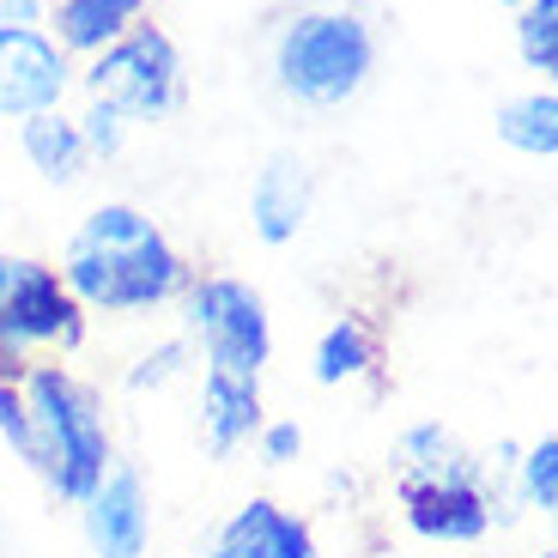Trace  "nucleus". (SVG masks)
Instances as JSON below:
<instances>
[{
	"mask_svg": "<svg viewBox=\"0 0 558 558\" xmlns=\"http://www.w3.org/2000/svg\"><path fill=\"white\" fill-rule=\"evenodd\" d=\"M61 286L80 298V310L104 316H140V310H165L189 292V255L165 238V225L146 219L128 201H104L80 219L61 255Z\"/></svg>",
	"mask_w": 558,
	"mask_h": 558,
	"instance_id": "1",
	"label": "nucleus"
},
{
	"mask_svg": "<svg viewBox=\"0 0 558 558\" xmlns=\"http://www.w3.org/2000/svg\"><path fill=\"white\" fill-rule=\"evenodd\" d=\"M25 389V407H31V468L43 474V486L56 492L61 504L80 510L98 480L116 468V444H110V418H104V395L68 371L61 359H37L19 377Z\"/></svg>",
	"mask_w": 558,
	"mask_h": 558,
	"instance_id": "2",
	"label": "nucleus"
},
{
	"mask_svg": "<svg viewBox=\"0 0 558 558\" xmlns=\"http://www.w3.org/2000/svg\"><path fill=\"white\" fill-rule=\"evenodd\" d=\"M377 73V37L347 7H304L274 37V85L304 110H340Z\"/></svg>",
	"mask_w": 558,
	"mask_h": 558,
	"instance_id": "3",
	"label": "nucleus"
},
{
	"mask_svg": "<svg viewBox=\"0 0 558 558\" xmlns=\"http://www.w3.org/2000/svg\"><path fill=\"white\" fill-rule=\"evenodd\" d=\"M182 328L189 347H201L207 371L225 377H255L262 383L267 359H274V316L267 298L238 274H201L182 292Z\"/></svg>",
	"mask_w": 558,
	"mask_h": 558,
	"instance_id": "4",
	"label": "nucleus"
},
{
	"mask_svg": "<svg viewBox=\"0 0 558 558\" xmlns=\"http://www.w3.org/2000/svg\"><path fill=\"white\" fill-rule=\"evenodd\" d=\"M85 85V98L122 110L128 122H165L182 104V49L170 31L158 25H128L110 49L85 61V73H73Z\"/></svg>",
	"mask_w": 558,
	"mask_h": 558,
	"instance_id": "5",
	"label": "nucleus"
},
{
	"mask_svg": "<svg viewBox=\"0 0 558 558\" xmlns=\"http://www.w3.org/2000/svg\"><path fill=\"white\" fill-rule=\"evenodd\" d=\"M85 347V310L49 262L0 298V377H25L37 359H73Z\"/></svg>",
	"mask_w": 558,
	"mask_h": 558,
	"instance_id": "6",
	"label": "nucleus"
},
{
	"mask_svg": "<svg viewBox=\"0 0 558 558\" xmlns=\"http://www.w3.org/2000/svg\"><path fill=\"white\" fill-rule=\"evenodd\" d=\"M73 92V56L43 25H0V122L61 110Z\"/></svg>",
	"mask_w": 558,
	"mask_h": 558,
	"instance_id": "7",
	"label": "nucleus"
},
{
	"mask_svg": "<svg viewBox=\"0 0 558 558\" xmlns=\"http://www.w3.org/2000/svg\"><path fill=\"white\" fill-rule=\"evenodd\" d=\"M401 522L432 546H474L498 522V498L486 480H395Z\"/></svg>",
	"mask_w": 558,
	"mask_h": 558,
	"instance_id": "8",
	"label": "nucleus"
},
{
	"mask_svg": "<svg viewBox=\"0 0 558 558\" xmlns=\"http://www.w3.org/2000/svg\"><path fill=\"white\" fill-rule=\"evenodd\" d=\"M80 529H85V546L98 558H146V546H153V498H146V480L116 461L110 474L98 480V492L80 504Z\"/></svg>",
	"mask_w": 558,
	"mask_h": 558,
	"instance_id": "9",
	"label": "nucleus"
},
{
	"mask_svg": "<svg viewBox=\"0 0 558 558\" xmlns=\"http://www.w3.org/2000/svg\"><path fill=\"white\" fill-rule=\"evenodd\" d=\"M207 558H316V529L279 498H250L219 522Z\"/></svg>",
	"mask_w": 558,
	"mask_h": 558,
	"instance_id": "10",
	"label": "nucleus"
},
{
	"mask_svg": "<svg viewBox=\"0 0 558 558\" xmlns=\"http://www.w3.org/2000/svg\"><path fill=\"white\" fill-rule=\"evenodd\" d=\"M310 207H316V170L298 153H274L250 182V225L267 250H286L310 225Z\"/></svg>",
	"mask_w": 558,
	"mask_h": 558,
	"instance_id": "11",
	"label": "nucleus"
},
{
	"mask_svg": "<svg viewBox=\"0 0 558 558\" xmlns=\"http://www.w3.org/2000/svg\"><path fill=\"white\" fill-rule=\"evenodd\" d=\"M262 383L255 377H225V371H201V444L213 461L238 456L262 432Z\"/></svg>",
	"mask_w": 558,
	"mask_h": 558,
	"instance_id": "12",
	"label": "nucleus"
},
{
	"mask_svg": "<svg viewBox=\"0 0 558 558\" xmlns=\"http://www.w3.org/2000/svg\"><path fill=\"white\" fill-rule=\"evenodd\" d=\"M395 480H486V461L449 432L444 418H418L395 437Z\"/></svg>",
	"mask_w": 558,
	"mask_h": 558,
	"instance_id": "13",
	"label": "nucleus"
},
{
	"mask_svg": "<svg viewBox=\"0 0 558 558\" xmlns=\"http://www.w3.org/2000/svg\"><path fill=\"white\" fill-rule=\"evenodd\" d=\"M146 7H153V0H56L43 25H56L49 37H56L68 56L92 61L98 49H110L128 25H140V19H146Z\"/></svg>",
	"mask_w": 558,
	"mask_h": 558,
	"instance_id": "14",
	"label": "nucleus"
},
{
	"mask_svg": "<svg viewBox=\"0 0 558 558\" xmlns=\"http://www.w3.org/2000/svg\"><path fill=\"white\" fill-rule=\"evenodd\" d=\"M19 153H25V165L37 170L43 182H56V189H73V182L85 177V165H92L73 116H61V110L25 116V122H19Z\"/></svg>",
	"mask_w": 558,
	"mask_h": 558,
	"instance_id": "15",
	"label": "nucleus"
},
{
	"mask_svg": "<svg viewBox=\"0 0 558 558\" xmlns=\"http://www.w3.org/2000/svg\"><path fill=\"white\" fill-rule=\"evenodd\" d=\"M492 128H498V140L510 146V153L553 165L558 158V92L553 85H534V92L504 98L498 116H492Z\"/></svg>",
	"mask_w": 558,
	"mask_h": 558,
	"instance_id": "16",
	"label": "nucleus"
},
{
	"mask_svg": "<svg viewBox=\"0 0 558 558\" xmlns=\"http://www.w3.org/2000/svg\"><path fill=\"white\" fill-rule=\"evenodd\" d=\"M377 359H383L377 328H371L364 316H335L328 328H322L310 371H316V383H322V389H340V383L371 377V371H377Z\"/></svg>",
	"mask_w": 558,
	"mask_h": 558,
	"instance_id": "17",
	"label": "nucleus"
},
{
	"mask_svg": "<svg viewBox=\"0 0 558 558\" xmlns=\"http://www.w3.org/2000/svg\"><path fill=\"white\" fill-rule=\"evenodd\" d=\"M517 56L529 73H541V85H553V73H558V0H522L517 7Z\"/></svg>",
	"mask_w": 558,
	"mask_h": 558,
	"instance_id": "18",
	"label": "nucleus"
},
{
	"mask_svg": "<svg viewBox=\"0 0 558 558\" xmlns=\"http://www.w3.org/2000/svg\"><path fill=\"white\" fill-rule=\"evenodd\" d=\"M510 480H517V504H522V510L553 517V510H558V437L546 432L541 444L522 449V456L510 461Z\"/></svg>",
	"mask_w": 558,
	"mask_h": 558,
	"instance_id": "19",
	"label": "nucleus"
},
{
	"mask_svg": "<svg viewBox=\"0 0 558 558\" xmlns=\"http://www.w3.org/2000/svg\"><path fill=\"white\" fill-rule=\"evenodd\" d=\"M73 128H80V140H85V158H116L128 146V116L122 110H110V104H98V98H85V110L73 116Z\"/></svg>",
	"mask_w": 558,
	"mask_h": 558,
	"instance_id": "20",
	"label": "nucleus"
},
{
	"mask_svg": "<svg viewBox=\"0 0 558 558\" xmlns=\"http://www.w3.org/2000/svg\"><path fill=\"white\" fill-rule=\"evenodd\" d=\"M189 359H195V347H189V340H165V347H153L146 359L134 364V371H128V389H134V395H146V389H170V383H177L182 371H189Z\"/></svg>",
	"mask_w": 558,
	"mask_h": 558,
	"instance_id": "21",
	"label": "nucleus"
},
{
	"mask_svg": "<svg viewBox=\"0 0 558 558\" xmlns=\"http://www.w3.org/2000/svg\"><path fill=\"white\" fill-rule=\"evenodd\" d=\"M0 437H7V449H13L19 461H31V449H37V437H31V407H25L19 377H0Z\"/></svg>",
	"mask_w": 558,
	"mask_h": 558,
	"instance_id": "22",
	"label": "nucleus"
},
{
	"mask_svg": "<svg viewBox=\"0 0 558 558\" xmlns=\"http://www.w3.org/2000/svg\"><path fill=\"white\" fill-rule=\"evenodd\" d=\"M255 449H262L267 468H292V461L304 456V425H298V418H262Z\"/></svg>",
	"mask_w": 558,
	"mask_h": 558,
	"instance_id": "23",
	"label": "nucleus"
},
{
	"mask_svg": "<svg viewBox=\"0 0 558 558\" xmlns=\"http://www.w3.org/2000/svg\"><path fill=\"white\" fill-rule=\"evenodd\" d=\"M49 0H0V25H43Z\"/></svg>",
	"mask_w": 558,
	"mask_h": 558,
	"instance_id": "24",
	"label": "nucleus"
},
{
	"mask_svg": "<svg viewBox=\"0 0 558 558\" xmlns=\"http://www.w3.org/2000/svg\"><path fill=\"white\" fill-rule=\"evenodd\" d=\"M498 7H522V0H498Z\"/></svg>",
	"mask_w": 558,
	"mask_h": 558,
	"instance_id": "25",
	"label": "nucleus"
}]
</instances>
